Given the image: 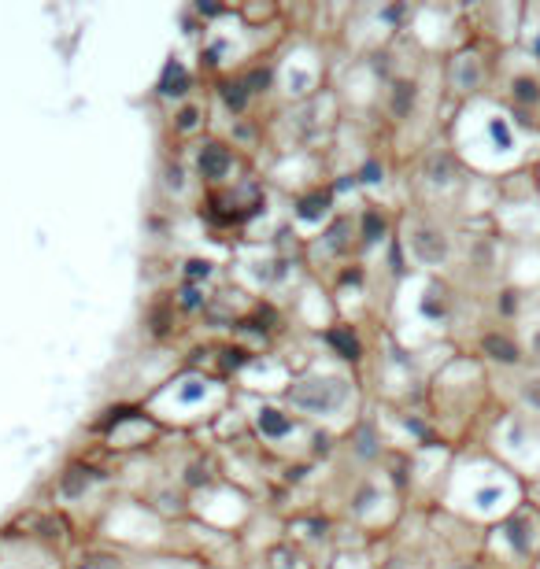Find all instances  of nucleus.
I'll list each match as a JSON object with an SVG mask.
<instances>
[{
  "label": "nucleus",
  "instance_id": "f257e3e1",
  "mask_svg": "<svg viewBox=\"0 0 540 569\" xmlns=\"http://www.w3.org/2000/svg\"><path fill=\"white\" fill-rule=\"evenodd\" d=\"M455 152L485 178L530 174L540 163V129L525 126L496 96H478L455 122Z\"/></svg>",
  "mask_w": 540,
  "mask_h": 569
},
{
  "label": "nucleus",
  "instance_id": "f03ea898",
  "mask_svg": "<svg viewBox=\"0 0 540 569\" xmlns=\"http://www.w3.org/2000/svg\"><path fill=\"white\" fill-rule=\"evenodd\" d=\"M448 503L459 514H467L470 521L499 525L530 499H525V481L511 473L499 459H474L452 473Z\"/></svg>",
  "mask_w": 540,
  "mask_h": 569
},
{
  "label": "nucleus",
  "instance_id": "7ed1b4c3",
  "mask_svg": "<svg viewBox=\"0 0 540 569\" xmlns=\"http://www.w3.org/2000/svg\"><path fill=\"white\" fill-rule=\"evenodd\" d=\"M492 444L511 473H518L525 484L540 481V418H530L522 410H504V418L492 429Z\"/></svg>",
  "mask_w": 540,
  "mask_h": 569
},
{
  "label": "nucleus",
  "instance_id": "20e7f679",
  "mask_svg": "<svg viewBox=\"0 0 540 569\" xmlns=\"http://www.w3.org/2000/svg\"><path fill=\"white\" fill-rule=\"evenodd\" d=\"M499 103L525 126L540 129V59L522 48H507L499 63Z\"/></svg>",
  "mask_w": 540,
  "mask_h": 569
},
{
  "label": "nucleus",
  "instance_id": "39448f33",
  "mask_svg": "<svg viewBox=\"0 0 540 569\" xmlns=\"http://www.w3.org/2000/svg\"><path fill=\"white\" fill-rule=\"evenodd\" d=\"M488 551L511 569H533L540 559V507L537 503H522L511 517L492 525Z\"/></svg>",
  "mask_w": 540,
  "mask_h": 569
},
{
  "label": "nucleus",
  "instance_id": "423d86ee",
  "mask_svg": "<svg viewBox=\"0 0 540 569\" xmlns=\"http://www.w3.org/2000/svg\"><path fill=\"white\" fill-rule=\"evenodd\" d=\"M496 222L504 237L514 244H540V189L537 178H530L525 192L496 200Z\"/></svg>",
  "mask_w": 540,
  "mask_h": 569
},
{
  "label": "nucleus",
  "instance_id": "0eeeda50",
  "mask_svg": "<svg viewBox=\"0 0 540 569\" xmlns=\"http://www.w3.org/2000/svg\"><path fill=\"white\" fill-rule=\"evenodd\" d=\"M407 252L411 259L422 266V270H441L452 263V237L436 226V222H426V218H418L415 226L407 229Z\"/></svg>",
  "mask_w": 540,
  "mask_h": 569
},
{
  "label": "nucleus",
  "instance_id": "6e6552de",
  "mask_svg": "<svg viewBox=\"0 0 540 569\" xmlns=\"http://www.w3.org/2000/svg\"><path fill=\"white\" fill-rule=\"evenodd\" d=\"M511 370V410H522L530 418H540V366L518 362Z\"/></svg>",
  "mask_w": 540,
  "mask_h": 569
},
{
  "label": "nucleus",
  "instance_id": "1a4fd4ad",
  "mask_svg": "<svg viewBox=\"0 0 540 569\" xmlns=\"http://www.w3.org/2000/svg\"><path fill=\"white\" fill-rule=\"evenodd\" d=\"M485 82H488V67H485L481 52L467 48V52H459V56H452V89L455 93L478 100Z\"/></svg>",
  "mask_w": 540,
  "mask_h": 569
},
{
  "label": "nucleus",
  "instance_id": "9d476101",
  "mask_svg": "<svg viewBox=\"0 0 540 569\" xmlns=\"http://www.w3.org/2000/svg\"><path fill=\"white\" fill-rule=\"evenodd\" d=\"M507 278L511 284H518L525 292H540V244H514V252L507 259Z\"/></svg>",
  "mask_w": 540,
  "mask_h": 569
},
{
  "label": "nucleus",
  "instance_id": "9b49d317",
  "mask_svg": "<svg viewBox=\"0 0 540 569\" xmlns=\"http://www.w3.org/2000/svg\"><path fill=\"white\" fill-rule=\"evenodd\" d=\"M514 340H518V352H522V362L530 366H540V300L525 310L518 318V329H514Z\"/></svg>",
  "mask_w": 540,
  "mask_h": 569
},
{
  "label": "nucleus",
  "instance_id": "f8f14e48",
  "mask_svg": "<svg viewBox=\"0 0 540 569\" xmlns=\"http://www.w3.org/2000/svg\"><path fill=\"white\" fill-rule=\"evenodd\" d=\"M533 178H537V189H540V163H537V171H533Z\"/></svg>",
  "mask_w": 540,
  "mask_h": 569
},
{
  "label": "nucleus",
  "instance_id": "ddd939ff",
  "mask_svg": "<svg viewBox=\"0 0 540 569\" xmlns=\"http://www.w3.org/2000/svg\"><path fill=\"white\" fill-rule=\"evenodd\" d=\"M533 569H540V559H537V566H533Z\"/></svg>",
  "mask_w": 540,
  "mask_h": 569
}]
</instances>
